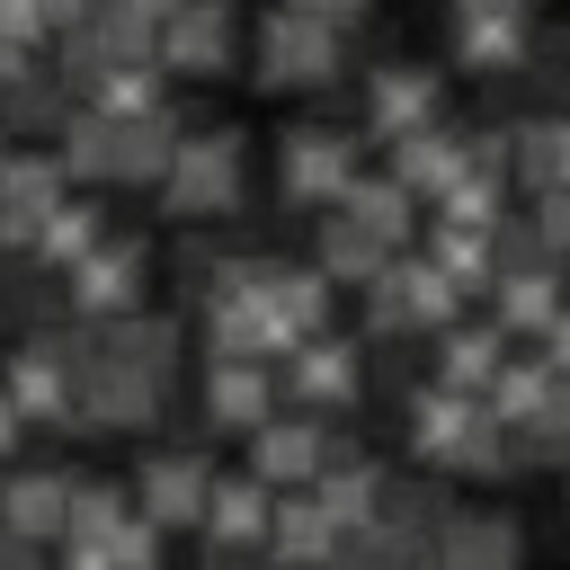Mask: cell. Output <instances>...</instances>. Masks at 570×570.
<instances>
[{
    "label": "cell",
    "instance_id": "1",
    "mask_svg": "<svg viewBox=\"0 0 570 570\" xmlns=\"http://www.w3.org/2000/svg\"><path fill=\"white\" fill-rule=\"evenodd\" d=\"M338 71H347V27H330L294 0H276L249 27V80L267 98H321V89H338Z\"/></svg>",
    "mask_w": 570,
    "mask_h": 570
},
{
    "label": "cell",
    "instance_id": "2",
    "mask_svg": "<svg viewBox=\"0 0 570 570\" xmlns=\"http://www.w3.org/2000/svg\"><path fill=\"white\" fill-rule=\"evenodd\" d=\"M249 196V134L240 125H205V134H178L169 169H160V205L178 223H232Z\"/></svg>",
    "mask_w": 570,
    "mask_h": 570
},
{
    "label": "cell",
    "instance_id": "3",
    "mask_svg": "<svg viewBox=\"0 0 570 570\" xmlns=\"http://www.w3.org/2000/svg\"><path fill=\"white\" fill-rule=\"evenodd\" d=\"M463 312V285L428 258V249H401L374 285H365V338H410L428 347V330H445Z\"/></svg>",
    "mask_w": 570,
    "mask_h": 570
},
{
    "label": "cell",
    "instance_id": "4",
    "mask_svg": "<svg viewBox=\"0 0 570 570\" xmlns=\"http://www.w3.org/2000/svg\"><path fill=\"white\" fill-rule=\"evenodd\" d=\"M356 178H365V134L356 125H294L276 142V196L294 214H330Z\"/></svg>",
    "mask_w": 570,
    "mask_h": 570
},
{
    "label": "cell",
    "instance_id": "5",
    "mask_svg": "<svg viewBox=\"0 0 570 570\" xmlns=\"http://www.w3.org/2000/svg\"><path fill=\"white\" fill-rule=\"evenodd\" d=\"M276 383H285V401H294V410L338 419V410H356V401H365V338L312 330V338H294V347L276 356Z\"/></svg>",
    "mask_w": 570,
    "mask_h": 570
},
{
    "label": "cell",
    "instance_id": "6",
    "mask_svg": "<svg viewBox=\"0 0 570 570\" xmlns=\"http://www.w3.org/2000/svg\"><path fill=\"white\" fill-rule=\"evenodd\" d=\"M267 525H276V490L240 463V472H214V499H205V570H249L267 561Z\"/></svg>",
    "mask_w": 570,
    "mask_h": 570
},
{
    "label": "cell",
    "instance_id": "7",
    "mask_svg": "<svg viewBox=\"0 0 570 570\" xmlns=\"http://www.w3.org/2000/svg\"><path fill=\"white\" fill-rule=\"evenodd\" d=\"M151 53H160V71H178V80H223V71H240V0H178V9L151 27Z\"/></svg>",
    "mask_w": 570,
    "mask_h": 570
},
{
    "label": "cell",
    "instance_id": "8",
    "mask_svg": "<svg viewBox=\"0 0 570 570\" xmlns=\"http://www.w3.org/2000/svg\"><path fill=\"white\" fill-rule=\"evenodd\" d=\"M125 490H134V508H142L160 534H196V525H205V499H214V454H205V445H151Z\"/></svg>",
    "mask_w": 570,
    "mask_h": 570
},
{
    "label": "cell",
    "instance_id": "9",
    "mask_svg": "<svg viewBox=\"0 0 570 570\" xmlns=\"http://www.w3.org/2000/svg\"><path fill=\"white\" fill-rule=\"evenodd\" d=\"M330 419L321 410H294V401H276L240 445H249V472L267 481V490H312V472H321V454H330Z\"/></svg>",
    "mask_w": 570,
    "mask_h": 570
},
{
    "label": "cell",
    "instance_id": "10",
    "mask_svg": "<svg viewBox=\"0 0 570 570\" xmlns=\"http://www.w3.org/2000/svg\"><path fill=\"white\" fill-rule=\"evenodd\" d=\"M62 303L80 321H116V312H142V249L134 240H89L71 267H62Z\"/></svg>",
    "mask_w": 570,
    "mask_h": 570
},
{
    "label": "cell",
    "instance_id": "11",
    "mask_svg": "<svg viewBox=\"0 0 570 570\" xmlns=\"http://www.w3.org/2000/svg\"><path fill=\"white\" fill-rule=\"evenodd\" d=\"M196 401H205V428H214V436H249V428H258V419L285 401L276 356H205Z\"/></svg>",
    "mask_w": 570,
    "mask_h": 570
},
{
    "label": "cell",
    "instance_id": "12",
    "mask_svg": "<svg viewBox=\"0 0 570 570\" xmlns=\"http://www.w3.org/2000/svg\"><path fill=\"white\" fill-rule=\"evenodd\" d=\"M428 116H445V80H436L428 62H383V71H365V98H356V134H365V142H392V134H410V125H428Z\"/></svg>",
    "mask_w": 570,
    "mask_h": 570
},
{
    "label": "cell",
    "instance_id": "13",
    "mask_svg": "<svg viewBox=\"0 0 570 570\" xmlns=\"http://www.w3.org/2000/svg\"><path fill=\"white\" fill-rule=\"evenodd\" d=\"M508 330L481 312V321H445V330H428V383H445V392H490L499 383V365H508Z\"/></svg>",
    "mask_w": 570,
    "mask_h": 570
},
{
    "label": "cell",
    "instance_id": "14",
    "mask_svg": "<svg viewBox=\"0 0 570 570\" xmlns=\"http://www.w3.org/2000/svg\"><path fill=\"white\" fill-rule=\"evenodd\" d=\"M436 570H525V525H517V508H445V525H436Z\"/></svg>",
    "mask_w": 570,
    "mask_h": 570
},
{
    "label": "cell",
    "instance_id": "15",
    "mask_svg": "<svg viewBox=\"0 0 570 570\" xmlns=\"http://www.w3.org/2000/svg\"><path fill=\"white\" fill-rule=\"evenodd\" d=\"M490 321L508 330V338H543V321L570 303V267H552V258H525V267H499L490 276Z\"/></svg>",
    "mask_w": 570,
    "mask_h": 570
},
{
    "label": "cell",
    "instance_id": "16",
    "mask_svg": "<svg viewBox=\"0 0 570 570\" xmlns=\"http://www.w3.org/2000/svg\"><path fill=\"white\" fill-rule=\"evenodd\" d=\"M338 517L312 490H276V525H267V570H330L338 561Z\"/></svg>",
    "mask_w": 570,
    "mask_h": 570
},
{
    "label": "cell",
    "instance_id": "17",
    "mask_svg": "<svg viewBox=\"0 0 570 570\" xmlns=\"http://www.w3.org/2000/svg\"><path fill=\"white\" fill-rule=\"evenodd\" d=\"M383 151H392L383 169H392V178H401V187H410L419 205H436V196L454 187V169H463V125H445V116H428V125H410V134H392Z\"/></svg>",
    "mask_w": 570,
    "mask_h": 570
},
{
    "label": "cell",
    "instance_id": "18",
    "mask_svg": "<svg viewBox=\"0 0 570 570\" xmlns=\"http://www.w3.org/2000/svg\"><path fill=\"white\" fill-rule=\"evenodd\" d=\"M525 53H534L525 9H454V62L463 71L499 80V71H525Z\"/></svg>",
    "mask_w": 570,
    "mask_h": 570
},
{
    "label": "cell",
    "instance_id": "19",
    "mask_svg": "<svg viewBox=\"0 0 570 570\" xmlns=\"http://www.w3.org/2000/svg\"><path fill=\"white\" fill-rule=\"evenodd\" d=\"M392 258H401V249H392V240H374L356 214H338V205H330V214H312V267H321L330 285H356V294H365Z\"/></svg>",
    "mask_w": 570,
    "mask_h": 570
},
{
    "label": "cell",
    "instance_id": "20",
    "mask_svg": "<svg viewBox=\"0 0 570 570\" xmlns=\"http://www.w3.org/2000/svg\"><path fill=\"white\" fill-rule=\"evenodd\" d=\"M330 276L303 258V267H285V258H258V303H267V321L285 330V347L294 338H312V330H330Z\"/></svg>",
    "mask_w": 570,
    "mask_h": 570
},
{
    "label": "cell",
    "instance_id": "21",
    "mask_svg": "<svg viewBox=\"0 0 570 570\" xmlns=\"http://www.w3.org/2000/svg\"><path fill=\"white\" fill-rule=\"evenodd\" d=\"M383 454H365V445H347V436H330V454H321V472H312V499L338 517V525H365L374 508H383Z\"/></svg>",
    "mask_w": 570,
    "mask_h": 570
},
{
    "label": "cell",
    "instance_id": "22",
    "mask_svg": "<svg viewBox=\"0 0 570 570\" xmlns=\"http://www.w3.org/2000/svg\"><path fill=\"white\" fill-rule=\"evenodd\" d=\"M71 481H80V472H53V463L0 472V517H9L18 534H36V543L53 552V543H62V525H71Z\"/></svg>",
    "mask_w": 570,
    "mask_h": 570
},
{
    "label": "cell",
    "instance_id": "23",
    "mask_svg": "<svg viewBox=\"0 0 570 570\" xmlns=\"http://www.w3.org/2000/svg\"><path fill=\"white\" fill-rule=\"evenodd\" d=\"M561 178H570V116H525V125H508V187L543 196V187H561Z\"/></svg>",
    "mask_w": 570,
    "mask_h": 570
},
{
    "label": "cell",
    "instance_id": "24",
    "mask_svg": "<svg viewBox=\"0 0 570 570\" xmlns=\"http://www.w3.org/2000/svg\"><path fill=\"white\" fill-rule=\"evenodd\" d=\"M338 214H356V223H365L374 240H392V249H419V214H428V205L383 169V178H356V187L338 196Z\"/></svg>",
    "mask_w": 570,
    "mask_h": 570
},
{
    "label": "cell",
    "instance_id": "25",
    "mask_svg": "<svg viewBox=\"0 0 570 570\" xmlns=\"http://www.w3.org/2000/svg\"><path fill=\"white\" fill-rule=\"evenodd\" d=\"M517 445H525V472H570V374L517 419Z\"/></svg>",
    "mask_w": 570,
    "mask_h": 570
},
{
    "label": "cell",
    "instance_id": "26",
    "mask_svg": "<svg viewBox=\"0 0 570 570\" xmlns=\"http://www.w3.org/2000/svg\"><path fill=\"white\" fill-rule=\"evenodd\" d=\"M525 223H534L543 258H561V267H570V178H561V187H543V196L525 205Z\"/></svg>",
    "mask_w": 570,
    "mask_h": 570
},
{
    "label": "cell",
    "instance_id": "27",
    "mask_svg": "<svg viewBox=\"0 0 570 570\" xmlns=\"http://www.w3.org/2000/svg\"><path fill=\"white\" fill-rule=\"evenodd\" d=\"M534 356H543L552 374H570V303H561V312L543 321V338H534Z\"/></svg>",
    "mask_w": 570,
    "mask_h": 570
},
{
    "label": "cell",
    "instance_id": "28",
    "mask_svg": "<svg viewBox=\"0 0 570 570\" xmlns=\"http://www.w3.org/2000/svg\"><path fill=\"white\" fill-rule=\"evenodd\" d=\"M0 570H45V543H36V534H18L9 517H0Z\"/></svg>",
    "mask_w": 570,
    "mask_h": 570
},
{
    "label": "cell",
    "instance_id": "29",
    "mask_svg": "<svg viewBox=\"0 0 570 570\" xmlns=\"http://www.w3.org/2000/svg\"><path fill=\"white\" fill-rule=\"evenodd\" d=\"M294 9H312V18H330V27H365L374 0H294Z\"/></svg>",
    "mask_w": 570,
    "mask_h": 570
},
{
    "label": "cell",
    "instance_id": "30",
    "mask_svg": "<svg viewBox=\"0 0 570 570\" xmlns=\"http://www.w3.org/2000/svg\"><path fill=\"white\" fill-rule=\"evenodd\" d=\"M454 9H525V0H454Z\"/></svg>",
    "mask_w": 570,
    "mask_h": 570
},
{
    "label": "cell",
    "instance_id": "31",
    "mask_svg": "<svg viewBox=\"0 0 570 570\" xmlns=\"http://www.w3.org/2000/svg\"><path fill=\"white\" fill-rule=\"evenodd\" d=\"M0 160H9V151H0Z\"/></svg>",
    "mask_w": 570,
    "mask_h": 570
},
{
    "label": "cell",
    "instance_id": "32",
    "mask_svg": "<svg viewBox=\"0 0 570 570\" xmlns=\"http://www.w3.org/2000/svg\"><path fill=\"white\" fill-rule=\"evenodd\" d=\"M561 481H570V472H561Z\"/></svg>",
    "mask_w": 570,
    "mask_h": 570
}]
</instances>
